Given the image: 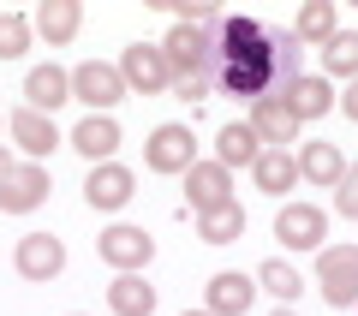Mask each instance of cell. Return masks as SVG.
Wrapping results in <instances>:
<instances>
[{"instance_id": "ba28073f", "label": "cell", "mask_w": 358, "mask_h": 316, "mask_svg": "<svg viewBox=\"0 0 358 316\" xmlns=\"http://www.w3.org/2000/svg\"><path fill=\"white\" fill-rule=\"evenodd\" d=\"M275 239H281L287 251H322V239H329V215H322L317 203H281Z\"/></svg>"}, {"instance_id": "e575fe53", "label": "cell", "mask_w": 358, "mask_h": 316, "mask_svg": "<svg viewBox=\"0 0 358 316\" xmlns=\"http://www.w3.org/2000/svg\"><path fill=\"white\" fill-rule=\"evenodd\" d=\"M185 316H209V310H185Z\"/></svg>"}, {"instance_id": "603a6c76", "label": "cell", "mask_w": 358, "mask_h": 316, "mask_svg": "<svg viewBox=\"0 0 358 316\" xmlns=\"http://www.w3.org/2000/svg\"><path fill=\"white\" fill-rule=\"evenodd\" d=\"M317 54H322V78H329V84H334V78H341V84L358 78V30H334Z\"/></svg>"}, {"instance_id": "3957f363", "label": "cell", "mask_w": 358, "mask_h": 316, "mask_svg": "<svg viewBox=\"0 0 358 316\" xmlns=\"http://www.w3.org/2000/svg\"><path fill=\"white\" fill-rule=\"evenodd\" d=\"M162 60H167V72H173V84L179 78H209V66H215V36H209V30H192V24H173L167 42H162Z\"/></svg>"}, {"instance_id": "484cf974", "label": "cell", "mask_w": 358, "mask_h": 316, "mask_svg": "<svg viewBox=\"0 0 358 316\" xmlns=\"http://www.w3.org/2000/svg\"><path fill=\"white\" fill-rule=\"evenodd\" d=\"M334 30H341V18H334V6L329 0H305V6H299V18H293V42H329Z\"/></svg>"}, {"instance_id": "44dd1931", "label": "cell", "mask_w": 358, "mask_h": 316, "mask_svg": "<svg viewBox=\"0 0 358 316\" xmlns=\"http://www.w3.org/2000/svg\"><path fill=\"white\" fill-rule=\"evenodd\" d=\"M257 155H263V143H257V131L245 126V120H227V126L215 131V161L227 167V173L233 167H251Z\"/></svg>"}, {"instance_id": "9c48e42d", "label": "cell", "mask_w": 358, "mask_h": 316, "mask_svg": "<svg viewBox=\"0 0 358 316\" xmlns=\"http://www.w3.org/2000/svg\"><path fill=\"white\" fill-rule=\"evenodd\" d=\"M126 96V78H120V66H102V60H84L72 72V101H84L90 114H108L114 101Z\"/></svg>"}, {"instance_id": "d6986e66", "label": "cell", "mask_w": 358, "mask_h": 316, "mask_svg": "<svg viewBox=\"0 0 358 316\" xmlns=\"http://www.w3.org/2000/svg\"><path fill=\"white\" fill-rule=\"evenodd\" d=\"M299 179H310V185H322V191H334L341 185V173H346V155H341V143H299Z\"/></svg>"}, {"instance_id": "5bb4252c", "label": "cell", "mask_w": 358, "mask_h": 316, "mask_svg": "<svg viewBox=\"0 0 358 316\" xmlns=\"http://www.w3.org/2000/svg\"><path fill=\"white\" fill-rule=\"evenodd\" d=\"M245 126L257 131V143H263V150H287V143H299V120L287 114V101H281V96L251 101V120H245Z\"/></svg>"}, {"instance_id": "f1b7e54d", "label": "cell", "mask_w": 358, "mask_h": 316, "mask_svg": "<svg viewBox=\"0 0 358 316\" xmlns=\"http://www.w3.org/2000/svg\"><path fill=\"white\" fill-rule=\"evenodd\" d=\"M334 215H341V221H358V161H346L341 185H334Z\"/></svg>"}, {"instance_id": "4fadbf2b", "label": "cell", "mask_w": 358, "mask_h": 316, "mask_svg": "<svg viewBox=\"0 0 358 316\" xmlns=\"http://www.w3.org/2000/svg\"><path fill=\"white\" fill-rule=\"evenodd\" d=\"M66 143H72L90 167H102V161H114V150H120V120L114 114H84Z\"/></svg>"}, {"instance_id": "8992f818", "label": "cell", "mask_w": 358, "mask_h": 316, "mask_svg": "<svg viewBox=\"0 0 358 316\" xmlns=\"http://www.w3.org/2000/svg\"><path fill=\"white\" fill-rule=\"evenodd\" d=\"M197 161V138H192V126H155L150 131V143H143V167L150 173H185V167Z\"/></svg>"}, {"instance_id": "cb8c5ba5", "label": "cell", "mask_w": 358, "mask_h": 316, "mask_svg": "<svg viewBox=\"0 0 358 316\" xmlns=\"http://www.w3.org/2000/svg\"><path fill=\"white\" fill-rule=\"evenodd\" d=\"M108 310H114V316H150L155 310V287L143 275H114V287H108Z\"/></svg>"}, {"instance_id": "7402d4cb", "label": "cell", "mask_w": 358, "mask_h": 316, "mask_svg": "<svg viewBox=\"0 0 358 316\" xmlns=\"http://www.w3.org/2000/svg\"><path fill=\"white\" fill-rule=\"evenodd\" d=\"M251 173H257V191H268V197H287V191L299 185V161L287 150H263L251 161Z\"/></svg>"}, {"instance_id": "d590c367", "label": "cell", "mask_w": 358, "mask_h": 316, "mask_svg": "<svg viewBox=\"0 0 358 316\" xmlns=\"http://www.w3.org/2000/svg\"><path fill=\"white\" fill-rule=\"evenodd\" d=\"M72 316H84V310H72Z\"/></svg>"}, {"instance_id": "83f0119b", "label": "cell", "mask_w": 358, "mask_h": 316, "mask_svg": "<svg viewBox=\"0 0 358 316\" xmlns=\"http://www.w3.org/2000/svg\"><path fill=\"white\" fill-rule=\"evenodd\" d=\"M30 36H36V30H30L24 13H0V60H18V54L30 48Z\"/></svg>"}, {"instance_id": "ffe728a7", "label": "cell", "mask_w": 358, "mask_h": 316, "mask_svg": "<svg viewBox=\"0 0 358 316\" xmlns=\"http://www.w3.org/2000/svg\"><path fill=\"white\" fill-rule=\"evenodd\" d=\"M78 24H84V6H78V0H42L36 13H30V30L48 36V42H72Z\"/></svg>"}, {"instance_id": "52a82bcc", "label": "cell", "mask_w": 358, "mask_h": 316, "mask_svg": "<svg viewBox=\"0 0 358 316\" xmlns=\"http://www.w3.org/2000/svg\"><path fill=\"white\" fill-rule=\"evenodd\" d=\"M120 78H126V89H138V96L173 89V72H167V60H162V42H131V48L120 54Z\"/></svg>"}, {"instance_id": "836d02e7", "label": "cell", "mask_w": 358, "mask_h": 316, "mask_svg": "<svg viewBox=\"0 0 358 316\" xmlns=\"http://www.w3.org/2000/svg\"><path fill=\"white\" fill-rule=\"evenodd\" d=\"M275 316H293V304H281V310H275Z\"/></svg>"}, {"instance_id": "f546056e", "label": "cell", "mask_w": 358, "mask_h": 316, "mask_svg": "<svg viewBox=\"0 0 358 316\" xmlns=\"http://www.w3.org/2000/svg\"><path fill=\"white\" fill-rule=\"evenodd\" d=\"M173 18H179V24H192V30H209V24H221L209 0H179V6H173Z\"/></svg>"}, {"instance_id": "30bf717a", "label": "cell", "mask_w": 358, "mask_h": 316, "mask_svg": "<svg viewBox=\"0 0 358 316\" xmlns=\"http://www.w3.org/2000/svg\"><path fill=\"white\" fill-rule=\"evenodd\" d=\"M131 197H138V173H131V167H120V161L90 167V179H84V203H90V209L114 215V209H126Z\"/></svg>"}, {"instance_id": "7c38bea8", "label": "cell", "mask_w": 358, "mask_h": 316, "mask_svg": "<svg viewBox=\"0 0 358 316\" xmlns=\"http://www.w3.org/2000/svg\"><path fill=\"white\" fill-rule=\"evenodd\" d=\"M13 268L24 280H54L66 268V245L54 239V233H24L18 239V251H13Z\"/></svg>"}, {"instance_id": "ac0fdd59", "label": "cell", "mask_w": 358, "mask_h": 316, "mask_svg": "<svg viewBox=\"0 0 358 316\" xmlns=\"http://www.w3.org/2000/svg\"><path fill=\"white\" fill-rule=\"evenodd\" d=\"M72 101V72H60V66H36V72L24 78V108L30 114H48L54 120V108H66Z\"/></svg>"}, {"instance_id": "7a4b0ae2", "label": "cell", "mask_w": 358, "mask_h": 316, "mask_svg": "<svg viewBox=\"0 0 358 316\" xmlns=\"http://www.w3.org/2000/svg\"><path fill=\"white\" fill-rule=\"evenodd\" d=\"M317 292L329 299V316L358 304V245H322L317 251Z\"/></svg>"}, {"instance_id": "d4e9b609", "label": "cell", "mask_w": 358, "mask_h": 316, "mask_svg": "<svg viewBox=\"0 0 358 316\" xmlns=\"http://www.w3.org/2000/svg\"><path fill=\"white\" fill-rule=\"evenodd\" d=\"M197 239H203V245H233V239H245V209H239V203H221V209L197 215Z\"/></svg>"}, {"instance_id": "4dcf8cb0", "label": "cell", "mask_w": 358, "mask_h": 316, "mask_svg": "<svg viewBox=\"0 0 358 316\" xmlns=\"http://www.w3.org/2000/svg\"><path fill=\"white\" fill-rule=\"evenodd\" d=\"M209 84H215V72H209V78H179L173 96H179V101H203V96H209Z\"/></svg>"}, {"instance_id": "e0dca14e", "label": "cell", "mask_w": 358, "mask_h": 316, "mask_svg": "<svg viewBox=\"0 0 358 316\" xmlns=\"http://www.w3.org/2000/svg\"><path fill=\"white\" fill-rule=\"evenodd\" d=\"M6 131H13V143L30 155V161H42V155H54V150L66 143V138H60V126H54L48 114H30V108H18V114L6 120Z\"/></svg>"}, {"instance_id": "6da1fadb", "label": "cell", "mask_w": 358, "mask_h": 316, "mask_svg": "<svg viewBox=\"0 0 358 316\" xmlns=\"http://www.w3.org/2000/svg\"><path fill=\"white\" fill-rule=\"evenodd\" d=\"M281 48L287 36H275V30H263L257 18H221L215 24V84L227 89V96H245V101H263L275 96V84H281Z\"/></svg>"}, {"instance_id": "9a60e30c", "label": "cell", "mask_w": 358, "mask_h": 316, "mask_svg": "<svg viewBox=\"0 0 358 316\" xmlns=\"http://www.w3.org/2000/svg\"><path fill=\"white\" fill-rule=\"evenodd\" d=\"M275 96L287 101V114H293L299 126H305V120H322L334 108V84H329V78H310V72H299L293 84H281Z\"/></svg>"}, {"instance_id": "277c9868", "label": "cell", "mask_w": 358, "mask_h": 316, "mask_svg": "<svg viewBox=\"0 0 358 316\" xmlns=\"http://www.w3.org/2000/svg\"><path fill=\"white\" fill-rule=\"evenodd\" d=\"M96 251H102V263L114 268V275H143L155 257V239L143 227H126V221H114V227L96 239Z\"/></svg>"}, {"instance_id": "5b68a950", "label": "cell", "mask_w": 358, "mask_h": 316, "mask_svg": "<svg viewBox=\"0 0 358 316\" xmlns=\"http://www.w3.org/2000/svg\"><path fill=\"white\" fill-rule=\"evenodd\" d=\"M54 191L48 167L42 161H13V173L0 179V215H30V209H42Z\"/></svg>"}, {"instance_id": "1f68e13d", "label": "cell", "mask_w": 358, "mask_h": 316, "mask_svg": "<svg viewBox=\"0 0 358 316\" xmlns=\"http://www.w3.org/2000/svg\"><path fill=\"white\" fill-rule=\"evenodd\" d=\"M341 114H346V120H358V78L346 84V96H341Z\"/></svg>"}, {"instance_id": "2e32d148", "label": "cell", "mask_w": 358, "mask_h": 316, "mask_svg": "<svg viewBox=\"0 0 358 316\" xmlns=\"http://www.w3.org/2000/svg\"><path fill=\"white\" fill-rule=\"evenodd\" d=\"M203 299H209L203 304L209 316H245V310H251V299H257V280L239 275V268H221V275H209Z\"/></svg>"}, {"instance_id": "8fae6325", "label": "cell", "mask_w": 358, "mask_h": 316, "mask_svg": "<svg viewBox=\"0 0 358 316\" xmlns=\"http://www.w3.org/2000/svg\"><path fill=\"white\" fill-rule=\"evenodd\" d=\"M185 203H192L197 215H209V209H221V203H239L233 197V173L221 161H192L185 167Z\"/></svg>"}, {"instance_id": "4316f807", "label": "cell", "mask_w": 358, "mask_h": 316, "mask_svg": "<svg viewBox=\"0 0 358 316\" xmlns=\"http://www.w3.org/2000/svg\"><path fill=\"white\" fill-rule=\"evenodd\" d=\"M251 280H257V292H275L281 304H293L299 292H305V280H299V268H293V263H281V257H268V263L257 268Z\"/></svg>"}, {"instance_id": "d6a6232c", "label": "cell", "mask_w": 358, "mask_h": 316, "mask_svg": "<svg viewBox=\"0 0 358 316\" xmlns=\"http://www.w3.org/2000/svg\"><path fill=\"white\" fill-rule=\"evenodd\" d=\"M6 173H13V155H6V150H0V179H6Z\"/></svg>"}]
</instances>
